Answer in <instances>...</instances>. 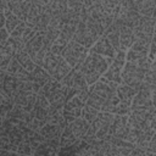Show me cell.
Wrapping results in <instances>:
<instances>
[{"label": "cell", "instance_id": "cell-17", "mask_svg": "<svg viewBox=\"0 0 156 156\" xmlns=\"http://www.w3.org/2000/svg\"><path fill=\"white\" fill-rule=\"evenodd\" d=\"M138 13L143 17H154L156 18V1L155 0H144L135 1Z\"/></svg>", "mask_w": 156, "mask_h": 156}, {"label": "cell", "instance_id": "cell-7", "mask_svg": "<svg viewBox=\"0 0 156 156\" xmlns=\"http://www.w3.org/2000/svg\"><path fill=\"white\" fill-rule=\"evenodd\" d=\"M150 45L146 41H141V40H136L133 46L127 51L126 54V61L128 62H138L140 58L145 57L149 55L150 51Z\"/></svg>", "mask_w": 156, "mask_h": 156}, {"label": "cell", "instance_id": "cell-11", "mask_svg": "<svg viewBox=\"0 0 156 156\" xmlns=\"http://www.w3.org/2000/svg\"><path fill=\"white\" fill-rule=\"evenodd\" d=\"M7 6L11 10L12 13H15L22 22L27 21L32 1H16V0H10L7 1Z\"/></svg>", "mask_w": 156, "mask_h": 156}, {"label": "cell", "instance_id": "cell-1", "mask_svg": "<svg viewBox=\"0 0 156 156\" xmlns=\"http://www.w3.org/2000/svg\"><path fill=\"white\" fill-rule=\"evenodd\" d=\"M43 68L57 82H62V79L73 69L63 58V56H57L51 54L50 51L46 54L45 60H44V66Z\"/></svg>", "mask_w": 156, "mask_h": 156}, {"label": "cell", "instance_id": "cell-29", "mask_svg": "<svg viewBox=\"0 0 156 156\" xmlns=\"http://www.w3.org/2000/svg\"><path fill=\"white\" fill-rule=\"evenodd\" d=\"M67 45H68V43H67L66 40L58 38V39L55 40V43L52 44V46H51V49H50V52L54 54V55H57V56H63Z\"/></svg>", "mask_w": 156, "mask_h": 156}, {"label": "cell", "instance_id": "cell-41", "mask_svg": "<svg viewBox=\"0 0 156 156\" xmlns=\"http://www.w3.org/2000/svg\"><path fill=\"white\" fill-rule=\"evenodd\" d=\"M145 156H156V154H154V152H147L146 151V155Z\"/></svg>", "mask_w": 156, "mask_h": 156}, {"label": "cell", "instance_id": "cell-39", "mask_svg": "<svg viewBox=\"0 0 156 156\" xmlns=\"http://www.w3.org/2000/svg\"><path fill=\"white\" fill-rule=\"evenodd\" d=\"M145 155H146V150L138 147V146H135L133 149V151L130 152V156H145Z\"/></svg>", "mask_w": 156, "mask_h": 156}, {"label": "cell", "instance_id": "cell-31", "mask_svg": "<svg viewBox=\"0 0 156 156\" xmlns=\"http://www.w3.org/2000/svg\"><path fill=\"white\" fill-rule=\"evenodd\" d=\"M80 144H82V143L76 144V145H73V146L60 147L57 156H76V154H77V151H78V149H79V145H80Z\"/></svg>", "mask_w": 156, "mask_h": 156}, {"label": "cell", "instance_id": "cell-10", "mask_svg": "<svg viewBox=\"0 0 156 156\" xmlns=\"http://www.w3.org/2000/svg\"><path fill=\"white\" fill-rule=\"evenodd\" d=\"M89 52L98 54V55H101V56L108 57V58H115V56H116V50L113 49V46L111 45L108 39L104 35L93 45V48L89 50Z\"/></svg>", "mask_w": 156, "mask_h": 156}, {"label": "cell", "instance_id": "cell-23", "mask_svg": "<svg viewBox=\"0 0 156 156\" xmlns=\"http://www.w3.org/2000/svg\"><path fill=\"white\" fill-rule=\"evenodd\" d=\"M20 45H21V41L20 40H16V39H13V38L10 37V39L4 45L0 46V55H7V56L15 58Z\"/></svg>", "mask_w": 156, "mask_h": 156}, {"label": "cell", "instance_id": "cell-26", "mask_svg": "<svg viewBox=\"0 0 156 156\" xmlns=\"http://www.w3.org/2000/svg\"><path fill=\"white\" fill-rule=\"evenodd\" d=\"M4 12H5V17H6V23H5V28L9 30V33L11 34L16 28H17V26L22 22L15 13H12L11 12V10L7 7L6 10H2Z\"/></svg>", "mask_w": 156, "mask_h": 156}, {"label": "cell", "instance_id": "cell-35", "mask_svg": "<svg viewBox=\"0 0 156 156\" xmlns=\"http://www.w3.org/2000/svg\"><path fill=\"white\" fill-rule=\"evenodd\" d=\"M130 106L127 105V104H123V102H119L116 107V111H115V115H118V116H128L130 113Z\"/></svg>", "mask_w": 156, "mask_h": 156}, {"label": "cell", "instance_id": "cell-25", "mask_svg": "<svg viewBox=\"0 0 156 156\" xmlns=\"http://www.w3.org/2000/svg\"><path fill=\"white\" fill-rule=\"evenodd\" d=\"M77 26L76 23H63L60 26V38L66 40L67 43L72 41L73 40V37L76 34V30H77Z\"/></svg>", "mask_w": 156, "mask_h": 156}, {"label": "cell", "instance_id": "cell-22", "mask_svg": "<svg viewBox=\"0 0 156 156\" xmlns=\"http://www.w3.org/2000/svg\"><path fill=\"white\" fill-rule=\"evenodd\" d=\"M43 41H44V35L41 34H37L27 45H26V52L32 57L35 56V54H38L41 49H43Z\"/></svg>", "mask_w": 156, "mask_h": 156}, {"label": "cell", "instance_id": "cell-32", "mask_svg": "<svg viewBox=\"0 0 156 156\" xmlns=\"http://www.w3.org/2000/svg\"><path fill=\"white\" fill-rule=\"evenodd\" d=\"M37 34H38V29H37V28H29V27H27V29L24 30V33H23V35H22L21 43L24 44V45H27Z\"/></svg>", "mask_w": 156, "mask_h": 156}, {"label": "cell", "instance_id": "cell-13", "mask_svg": "<svg viewBox=\"0 0 156 156\" xmlns=\"http://www.w3.org/2000/svg\"><path fill=\"white\" fill-rule=\"evenodd\" d=\"M135 41L136 39L133 29L129 27H122L119 32V50H123L127 52Z\"/></svg>", "mask_w": 156, "mask_h": 156}, {"label": "cell", "instance_id": "cell-34", "mask_svg": "<svg viewBox=\"0 0 156 156\" xmlns=\"http://www.w3.org/2000/svg\"><path fill=\"white\" fill-rule=\"evenodd\" d=\"M18 154L21 155H27V156H33V146L28 143V141H22L20 145H18V150H17Z\"/></svg>", "mask_w": 156, "mask_h": 156}, {"label": "cell", "instance_id": "cell-40", "mask_svg": "<svg viewBox=\"0 0 156 156\" xmlns=\"http://www.w3.org/2000/svg\"><path fill=\"white\" fill-rule=\"evenodd\" d=\"M151 99H152V105L154 107H156V90H154L151 93Z\"/></svg>", "mask_w": 156, "mask_h": 156}, {"label": "cell", "instance_id": "cell-38", "mask_svg": "<svg viewBox=\"0 0 156 156\" xmlns=\"http://www.w3.org/2000/svg\"><path fill=\"white\" fill-rule=\"evenodd\" d=\"M147 152H154V154H156V133L154 134V136L151 138V140H150V143H149Z\"/></svg>", "mask_w": 156, "mask_h": 156}, {"label": "cell", "instance_id": "cell-18", "mask_svg": "<svg viewBox=\"0 0 156 156\" xmlns=\"http://www.w3.org/2000/svg\"><path fill=\"white\" fill-rule=\"evenodd\" d=\"M15 105L16 104L13 101V98L9 95L5 90L0 89V117L1 119L6 118L7 113L13 108Z\"/></svg>", "mask_w": 156, "mask_h": 156}, {"label": "cell", "instance_id": "cell-33", "mask_svg": "<svg viewBox=\"0 0 156 156\" xmlns=\"http://www.w3.org/2000/svg\"><path fill=\"white\" fill-rule=\"evenodd\" d=\"M27 23L26 22H21L18 26H17V28L10 34V37L11 38H13V39H16V40H20L21 41V39H22V35H23V33H24V30L27 29Z\"/></svg>", "mask_w": 156, "mask_h": 156}, {"label": "cell", "instance_id": "cell-20", "mask_svg": "<svg viewBox=\"0 0 156 156\" xmlns=\"http://www.w3.org/2000/svg\"><path fill=\"white\" fill-rule=\"evenodd\" d=\"M50 79H51V76L40 66H37L34 71L30 72V82L39 85L40 88H43Z\"/></svg>", "mask_w": 156, "mask_h": 156}, {"label": "cell", "instance_id": "cell-6", "mask_svg": "<svg viewBox=\"0 0 156 156\" xmlns=\"http://www.w3.org/2000/svg\"><path fill=\"white\" fill-rule=\"evenodd\" d=\"M61 84L65 87H68V88H73L77 91V94L85 89H89V85H88L85 78L83 77V74L80 73V71H76V69H72L62 79Z\"/></svg>", "mask_w": 156, "mask_h": 156}, {"label": "cell", "instance_id": "cell-3", "mask_svg": "<svg viewBox=\"0 0 156 156\" xmlns=\"http://www.w3.org/2000/svg\"><path fill=\"white\" fill-rule=\"evenodd\" d=\"M88 55H89V49H87L85 46L72 40L68 43V45L65 50L63 58L73 69L79 71L80 66L83 65V62L85 61Z\"/></svg>", "mask_w": 156, "mask_h": 156}, {"label": "cell", "instance_id": "cell-27", "mask_svg": "<svg viewBox=\"0 0 156 156\" xmlns=\"http://www.w3.org/2000/svg\"><path fill=\"white\" fill-rule=\"evenodd\" d=\"M140 89H147L151 93L154 90H156V72H154L152 69H149L145 72V78H144V82H143Z\"/></svg>", "mask_w": 156, "mask_h": 156}, {"label": "cell", "instance_id": "cell-36", "mask_svg": "<svg viewBox=\"0 0 156 156\" xmlns=\"http://www.w3.org/2000/svg\"><path fill=\"white\" fill-rule=\"evenodd\" d=\"M152 62H154V61L150 60L149 56H145V57L140 58L136 63H138V67H139V68H141V69H144V71H149V69H151Z\"/></svg>", "mask_w": 156, "mask_h": 156}, {"label": "cell", "instance_id": "cell-14", "mask_svg": "<svg viewBox=\"0 0 156 156\" xmlns=\"http://www.w3.org/2000/svg\"><path fill=\"white\" fill-rule=\"evenodd\" d=\"M68 127L71 128L72 133L74 134V136L78 139V140H82L83 136L87 134V132L89 130L90 128V123L88 121H85L83 117H79L77 118L76 121L68 123Z\"/></svg>", "mask_w": 156, "mask_h": 156}, {"label": "cell", "instance_id": "cell-21", "mask_svg": "<svg viewBox=\"0 0 156 156\" xmlns=\"http://www.w3.org/2000/svg\"><path fill=\"white\" fill-rule=\"evenodd\" d=\"M65 128L57 126V124H52V123H46L41 129H40V134L45 140H51V139H56V138H61L62 130Z\"/></svg>", "mask_w": 156, "mask_h": 156}, {"label": "cell", "instance_id": "cell-28", "mask_svg": "<svg viewBox=\"0 0 156 156\" xmlns=\"http://www.w3.org/2000/svg\"><path fill=\"white\" fill-rule=\"evenodd\" d=\"M62 87V84L60 83V82H57V80H55L54 78H51L43 88H41V90L39 91V94H41V95H44L45 98H50L55 91H57L60 88Z\"/></svg>", "mask_w": 156, "mask_h": 156}, {"label": "cell", "instance_id": "cell-8", "mask_svg": "<svg viewBox=\"0 0 156 156\" xmlns=\"http://www.w3.org/2000/svg\"><path fill=\"white\" fill-rule=\"evenodd\" d=\"M44 6H45V0H33L32 1V6L27 17V26L29 28H37L38 29V24L40 22L41 15L44 12Z\"/></svg>", "mask_w": 156, "mask_h": 156}, {"label": "cell", "instance_id": "cell-2", "mask_svg": "<svg viewBox=\"0 0 156 156\" xmlns=\"http://www.w3.org/2000/svg\"><path fill=\"white\" fill-rule=\"evenodd\" d=\"M145 72L144 69L138 67L136 62H128L126 61L124 67L122 69V83L132 87L136 93L139 91L144 78H145Z\"/></svg>", "mask_w": 156, "mask_h": 156}, {"label": "cell", "instance_id": "cell-15", "mask_svg": "<svg viewBox=\"0 0 156 156\" xmlns=\"http://www.w3.org/2000/svg\"><path fill=\"white\" fill-rule=\"evenodd\" d=\"M15 58H16V60L20 62V65H21L24 69H27L29 73H30L32 71H34V68L37 67V65L33 62V60L30 58V56L26 52V45L22 44V43H21V45H20V48H18V50H17V54H16Z\"/></svg>", "mask_w": 156, "mask_h": 156}, {"label": "cell", "instance_id": "cell-9", "mask_svg": "<svg viewBox=\"0 0 156 156\" xmlns=\"http://www.w3.org/2000/svg\"><path fill=\"white\" fill-rule=\"evenodd\" d=\"M152 105V99H151V91L147 89H140L136 95L134 96L132 105H130V110L135 111V110H147L150 108Z\"/></svg>", "mask_w": 156, "mask_h": 156}, {"label": "cell", "instance_id": "cell-4", "mask_svg": "<svg viewBox=\"0 0 156 156\" xmlns=\"http://www.w3.org/2000/svg\"><path fill=\"white\" fill-rule=\"evenodd\" d=\"M155 24H156V18H154V17H143L141 16L138 26L133 29L135 39L151 44L152 37H154V33H155Z\"/></svg>", "mask_w": 156, "mask_h": 156}, {"label": "cell", "instance_id": "cell-24", "mask_svg": "<svg viewBox=\"0 0 156 156\" xmlns=\"http://www.w3.org/2000/svg\"><path fill=\"white\" fill-rule=\"evenodd\" d=\"M79 143H82V140H78L74 136V134L72 133V130H71V128L68 127V123H67V126L62 130V134H61V138H60V145H61V147L73 146V145L79 144Z\"/></svg>", "mask_w": 156, "mask_h": 156}, {"label": "cell", "instance_id": "cell-37", "mask_svg": "<svg viewBox=\"0 0 156 156\" xmlns=\"http://www.w3.org/2000/svg\"><path fill=\"white\" fill-rule=\"evenodd\" d=\"M10 39V33L9 30L4 27V28H0V46L4 45L7 40Z\"/></svg>", "mask_w": 156, "mask_h": 156}, {"label": "cell", "instance_id": "cell-5", "mask_svg": "<svg viewBox=\"0 0 156 156\" xmlns=\"http://www.w3.org/2000/svg\"><path fill=\"white\" fill-rule=\"evenodd\" d=\"M84 106H85V104L78 96H74L71 100H68L63 107V117H65L66 122L71 123V122L76 121L77 118L82 117V111H83Z\"/></svg>", "mask_w": 156, "mask_h": 156}, {"label": "cell", "instance_id": "cell-30", "mask_svg": "<svg viewBox=\"0 0 156 156\" xmlns=\"http://www.w3.org/2000/svg\"><path fill=\"white\" fill-rule=\"evenodd\" d=\"M99 112H100V111H98V110H95V108H93V107L85 105V106L83 107V111H82V117H83L85 121H88L89 123H93V122L95 121V118L98 117Z\"/></svg>", "mask_w": 156, "mask_h": 156}, {"label": "cell", "instance_id": "cell-19", "mask_svg": "<svg viewBox=\"0 0 156 156\" xmlns=\"http://www.w3.org/2000/svg\"><path fill=\"white\" fill-rule=\"evenodd\" d=\"M116 93H117V96H118L119 101L123 102V104H127L129 106L132 105V101H133L134 96L136 95V91L132 87H129L127 84H123V83L118 85Z\"/></svg>", "mask_w": 156, "mask_h": 156}, {"label": "cell", "instance_id": "cell-12", "mask_svg": "<svg viewBox=\"0 0 156 156\" xmlns=\"http://www.w3.org/2000/svg\"><path fill=\"white\" fill-rule=\"evenodd\" d=\"M79 71H80V73L83 74V77L85 78V80H87V83H88L89 87L93 85V84H95V83L102 77L100 73H98V71H96V69L94 68V66L90 63V61L88 60V57L85 58V61H84L83 65L80 66Z\"/></svg>", "mask_w": 156, "mask_h": 156}, {"label": "cell", "instance_id": "cell-16", "mask_svg": "<svg viewBox=\"0 0 156 156\" xmlns=\"http://www.w3.org/2000/svg\"><path fill=\"white\" fill-rule=\"evenodd\" d=\"M7 73L11 76H15L21 82H30V73L27 69H24L16 58H12V61L7 68Z\"/></svg>", "mask_w": 156, "mask_h": 156}]
</instances>
